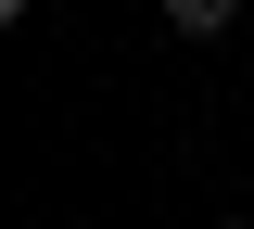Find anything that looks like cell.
Here are the masks:
<instances>
[{"label":"cell","instance_id":"obj_1","mask_svg":"<svg viewBox=\"0 0 254 229\" xmlns=\"http://www.w3.org/2000/svg\"><path fill=\"white\" fill-rule=\"evenodd\" d=\"M165 26L178 38H216V26H242V0H165Z\"/></svg>","mask_w":254,"mask_h":229}]
</instances>
